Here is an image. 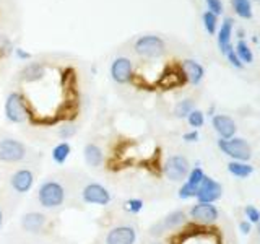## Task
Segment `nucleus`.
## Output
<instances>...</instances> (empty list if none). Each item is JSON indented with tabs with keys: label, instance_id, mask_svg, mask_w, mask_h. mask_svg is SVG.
<instances>
[{
	"label": "nucleus",
	"instance_id": "36",
	"mask_svg": "<svg viewBox=\"0 0 260 244\" xmlns=\"http://www.w3.org/2000/svg\"><path fill=\"white\" fill-rule=\"evenodd\" d=\"M16 55H18L20 59H29V57H31L28 52H24L23 49H16Z\"/></svg>",
	"mask_w": 260,
	"mask_h": 244
},
{
	"label": "nucleus",
	"instance_id": "8",
	"mask_svg": "<svg viewBox=\"0 0 260 244\" xmlns=\"http://www.w3.org/2000/svg\"><path fill=\"white\" fill-rule=\"evenodd\" d=\"M203 177H205V173H203V169L200 166H195L193 169H190L189 174L185 177V182L182 184L181 189H179V199L187 200V199L195 197Z\"/></svg>",
	"mask_w": 260,
	"mask_h": 244
},
{
	"label": "nucleus",
	"instance_id": "24",
	"mask_svg": "<svg viewBox=\"0 0 260 244\" xmlns=\"http://www.w3.org/2000/svg\"><path fill=\"white\" fill-rule=\"evenodd\" d=\"M234 52H236V55H238V59H239L242 64H252V62H254V54H252L249 44H247L244 39H239L238 43H236Z\"/></svg>",
	"mask_w": 260,
	"mask_h": 244
},
{
	"label": "nucleus",
	"instance_id": "21",
	"mask_svg": "<svg viewBox=\"0 0 260 244\" xmlns=\"http://www.w3.org/2000/svg\"><path fill=\"white\" fill-rule=\"evenodd\" d=\"M46 69L43 64H38V62H32L29 65H26L23 70H21V80L24 81H38L44 77Z\"/></svg>",
	"mask_w": 260,
	"mask_h": 244
},
{
	"label": "nucleus",
	"instance_id": "15",
	"mask_svg": "<svg viewBox=\"0 0 260 244\" xmlns=\"http://www.w3.org/2000/svg\"><path fill=\"white\" fill-rule=\"evenodd\" d=\"M47 225V217L43 211H28L24 214L20 220V226L23 228L26 233H41Z\"/></svg>",
	"mask_w": 260,
	"mask_h": 244
},
{
	"label": "nucleus",
	"instance_id": "38",
	"mask_svg": "<svg viewBox=\"0 0 260 244\" xmlns=\"http://www.w3.org/2000/svg\"><path fill=\"white\" fill-rule=\"evenodd\" d=\"M257 230H258V234H260V220L257 222Z\"/></svg>",
	"mask_w": 260,
	"mask_h": 244
},
{
	"label": "nucleus",
	"instance_id": "11",
	"mask_svg": "<svg viewBox=\"0 0 260 244\" xmlns=\"http://www.w3.org/2000/svg\"><path fill=\"white\" fill-rule=\"evenodd\" d=\"M137 241V231L130 225H119L114 226L106 234V244H135Z\"/></svg>",
	"mask_w": 260,
	"mask_h": 244
},
{
	"label": "nucleus",
	"instance_id": "16",
	"mask_svg": "<svg viewBox=\"0 0 260 244\" xmlns=\"http://www.w3.org/2000/svg\"><path fill=\"white\" fill-rule=\"evenodd\" d=\"M211 124H213V129L219 135V138H231L236 134V122L230 116H226V114H216V116H213Z\"/></svg>",
	"mask_w": 260,
	"mask_h": 244
},
{
	"label": "nucleus",
	"instance_id": "10",
	"mask_svg": "<svg viewBox=\"0 0 260 244\" xmlns=\"http://www.w3.org/2000/svg\"><path fill=\"white\" fill-rule=\"evenodd\" d=\"M190 218L199 225H211L218 220V208L213 203L197 202L189 211Z\"/></svg>",
	"mask_w": 260,
	"mask_h": 244
},
{
	"label": "nucleus",
	"instance_id": "4",
	"mask_svg": "<svg viewBox=\"0 0 260 244\" xmlns=\"http://www.w3.org/2000/svg\"><path fill=\"white\" fill-rule=\"evenodd\" d=\"M190 171V165H189V160L182 155H173L165 161V166H162V173L165 176L173 182H179V181H184L189 174Z\"/></svg>",
	"mask_w": 260,
	"mask_h": 244
},
{
	"label": "nucleus",
	"instance_id": "26",
	"mask_svg": "<svg viewBox=\"0 0 260 244\" xmlns=\"http://www.w3.org/2000/svg\"><path fill=\"white\" fill-rule=\"evenodd\" d=\"M193 101L192 100H182V101H179L176 104V108H174V114H176V117L179 119H182V117H187L189 114L193 111Z\"/></svg>",
	"mask_w": 260,
	"mask_h": 244
},
{
	"label": "nucleus",
	"instance_id": "31",
	"mask_svg": "<svg viewBox=\"0 0 260 244\" xmlns=\"http://www.w3.org/2000/svg\"><path fill=\"white\" fill-rule=\"evenodd\" d=\"M208 12L215 13V15H221L223 13V2L221 0H205Z\"/></svg>",
	"mask_w": 260,
	"mask_h": 244
},
{
	"label": "nucleus",
	"instance_id": "18",
	"mask_svg": "<svg viewBox=\"0 0 260 244\" xmlns=\"http://www.w3.org/2000/svg\"><path fill=\"white\" fill-rule=\"evenodd\" d=\"M181 69H182L184 77L189 80L192 85H199L203 80V77H205V69H203L197 60L187 59L182 62Z\"/></svg>",
	"mask_w": 260,
	"mask_h": 244
},
{
	"label": "nucleus",
	"instance_id": "12",
	"mask_svg": "<svg viewBox=\"0 0 260 244\" xmlns=\"http://www.w3.org/2000/svg\"><path fill=\"white\" fill-rule=\"evenodd\" d=\"M187 222V215L185 211L182 210H174L168 214L165 218L158 222L153 228H150V234H161L165 231H169V230H176V228L182 226L184 223Z\"/></svg>",
	"mask_w": 260,
	"mask_h": 244
},
{
	"label": "nucleus",
	"instance_id": "23",
	"mask_svg": "<svg viewBox=\"0 0 260 244\" xmlns=\"http://www.w3.org/2000/svg\"><path fill=\"white\" fill-rule=\"evenodd\" d=\"M228 171L233 174V176H238V177H247L254 173V166H250L247 161H231L228 165Z\"/></svg>",
	"mask_w": 260,
	"mask_h": 244
},
{
	"label": "nucleus",
	"instance_id": "1",
	"mask_svg": "<svg viewBox=\"0 0 260 244\" xmlns=\"http://www.w3.org/2000/svg\"><path fill=\"white\" fill-rule=\"evenodd\" d=\"M38 202L43 208L52 210L65 202V189L57 181H44L38 189Z\"/></svg>",
	"mask_w": 260,
	"mask_h": 244
},
{
	"label": "nucleus",
	"instance_id": "22",
	"mask_svg": "<svg viewBox=\"0 0 260 244\" xmlns=\"http://www.w3.org/2000/svg\"><path fill=\"white\" fill-rule=\"evenodd\" d=\"M70 153H72L70 143L69 142H60L52 148L51 157H52V161L55 163V165H63V163L69 160Z\"/></svg>",
	"mask_w": 260,
	"mask_h": 244
},
{
	"label": "nucleus",
	"instance_id": "32",
	"mask_svg": "<svg viewBox=\"0 0 260 244\" xmlns=\"http://www.w3.org/2000/svg\"><path fill=\"white\" fill-rule=\"evenodd\" d=\"M246 217L249 218V223H257L260 220V211L254 205L246 207Z\"/></svg>",
	"mask_w": 260,
	"mask_h": 244
},
{
	"label": "nucleus",
	"instance_id": "13",
	"mask_svg": "<svg viewBox=\"0 0 260 244\" xmlns=\"http://www.w3.org/2000/svg\"><path fill=\"white\" fill-rule=\"evenodd\" d=\"M32 184H35V174H32L31 169H26V168L16 169L10 176V187L16 194L29 192Z\"/></svg>",
	"mask_w": 260,
	"mask_h": 244
},
{
	"label": "nucleus",
	"instance_id": "27",
	"mask_svg": "<svg viewBox=\"0 0 260 244\" xmlns=\"http://www.w3.org/2000/svg\"><path fill=\"white\" fill-rule=\"evenodd\" d=\"M202 20H203V26H205L208 35H215L216 28H218V15H215V13H211V12L207 10L205 13H203Z\"/></svg>",
	"mask_w": 260,
	"mask_h": 244
},
{
	"label": "nucleus",
	"instance_id": "39",
	"mask_svg": "<svg viewBox=\"0 0 260 244\" xmlns=\"http://www.w3.org/2000/svg\"><path fill=\"white\" fill-rule=\"evenodd\" d=\"M151 244H165V242H151Z\"/></svg>",
	"mask_w": 260,
	"mask_h": 244
},
{
	"label": "nucleus",
	"instance_id": "30",
	"mask_svg": "<svg viewBox=\"0 0 260 244\" xmlns=\"http://www.w3.org/2000/svg\"><path fill=\"white\" fill-rule=\"evenodd\" d=\"M77 132H78V127H77V126L67 124V126H62V127L59 129V137L62 138V140H69V138H72Z\"/></svg>",
	"mask_w": 260,
	"mask_h": 244
},
{
	"label": "nucleus",
	"instance_id": "14",
	"mask_svg": "<svg viewBox=\"0 0 260 244\" xmlns=\"http://www.w3.org/2000/svg\"><path fill=\"white\" fill-rule=\"evenodd\" d=\"M111 77L117 83H128L134 77V67L127 57H117L111 65Z\"/></svg>",
	"mask_w": 260,
	"mask_h": 244
},
{
	"label": "nucleus",
	"instance_id": "25",
	"mask_svg": "<svg viewBox=\"0 0 260 244\" xmlns=\"http://www.w3.org/2000/svg\"><path fill=\"white\" fill-rule=\"evenodd\" d=\"M231 5L238 16L244 20L252 18V2L250 0H231Z\"/></svg>",
	"mask_w": 260,
	"mask_h": 244
},
{
	"label": "nucleus",
	"instance_id": "17",
	"mask_svg": "<svg viewBox=\"0 0 260 244\" xmlns=\"http://www.w3.org/2000/svg\"><path fill=\"white\" fill-rule=\"evenodd\" d=\"M234 29V20L233 18H224L221 23V28L218 31V47L221 54H226L230 49H233L231 44V36Z\"/></svg>",
	"mask_w": 260,
	"mask_h": 244
},
{
	"label": "nucleus",
	"instance_id": "19",
	"mask_svg": "<svg viewBox=\"0 0 260 244\" xmlns=\"http://www.w3.org/2000/svg\"><path fill=\"white\" fill-rule=\"evenodd\" d=\"M83 160L89 168H100L104 161V153L96 143H86L83 148Z\"/></svg>",
	"mask_w": 260,
	"mask_h": 244
},
{
	"label": "nucleus",
	"instance_id": "34",
	"mask_svg": "<svg viewBox=\"0 0 260 244\" xmlns=\"http://www.w3.org/2000/svg\"><path fill=\"white\" fill-rule=\"evenodd\" d=\"M184 140L185 142H197L199 140V132H197V130H192V132L184 134Z\"/></svg>",
	"mask_w": 260,
	"mask_h": 244
},
{
	"label": "nucleus",
	"instance_id": "33",
	"mask_svg": "<svg viewBox=\"0 0 260 244\" xmlns=\"http://www.w3.org/2000/svg\"><path fill=\"white\" fill-rule=\"evenodd\" d=\"M224 55H226V59L230 60V64L233 65V67H236V69H242L244 67V64L238 59V55H236V52H234V47L230 49V51H228Z\"/></svg>",
	"mask_w": 260,
	"mask_h": 244
},
{
	"label": "nucleus",
	"instance_id": "9",
	"mask_svg": "<svg viewBox=\"0 0 260 244\" xmlns=\"http://www.w3.org/2000/svg\"><path fill=\"white\" fill-rule=\"evenodd\" d=\"M223 195V187L221 184H219L218 181H215L213 177L210 176H205L203 177V181L199 187L197 191V200L199 202H205V203H213L216 202L219 197Z\"/></svg>",
	"mask_w": 260,
	"mask_h": 244
},
{
	"label": "nucleus",
	"instance_id": "29",
	"mask_svg": "<svg viewBox=\"0 0 260 244\" xmlns=\"http://www.w3.org/2000/svg\"><path fill=\"white\" fill-rule=\"evenodd\" d=\"M124 210L128 211V214H132V215L140 214V211L143 210V200H140V199H128L124 203Z\"/></svg>",
	"mask_w": 260,
	"mask_h": 244
},
{
	"label": "nucleus",
	"instance_id": "5",
	"mask_svg": "<svg viewBox=\"0 0 260 244\" xmlns=\"http://www.w3.org/2000/svg\"><path fill=\"white\" fill-rule=\"evenodd\" d=\"M166 51L165 41L158 36H143L140 39H137L135 43V52L146 59H156L161 57Z\"/></svg>",
	"mask_w": 260,
	"mask_h": 244
},
{
	"label": "nucleus",
	"instance_id": "40",
	"mask_svg": "<svg viewBox=\"0 0 260 244\" xmlns=\"http://www.w3.org/2000/svg\"><path fill=\"white\" fill-rule=\"evenodd\" d=\"M250 2H252V0H250ZM255 2H260V0H255Z\"/></svg>",
	"mask_w": 260,
	"mask_h": 244
},
{
	"label": "nucleus",
	"instance_id": "28",
	"mask_svg": "<svg viewBox=\"0 0 260 244\" xmlns=\"http://www.w3.org/2000/svg\"><path fill=\"white\" fill-rule=\"evenodd\" d=\"M187 120H189L190 127L193 129H199L202 127L203 124H205V116H203V112L199 111V109H193L189 116H187Z\"/></svg>",
	"mask_w": 260,
	"mask_h": 244
},
{
	"label": "nucleus",
	"instance_id": "7",
	"mask_svg": "<svg viewBox=\"0 0 260 244\" xmlns=\"http://www.w3.org/2000/svg\"><path fill=\"white\" fill-rule=\"evenodd\" d=\"M81 199H83L85 203L88 205H108L111 202V194L109 191L106 189L103 184H98V182H91V184H86L81 191Z\"/></svg>",
	"mask_w": 260,
	"mask_h": 244
},
{
	"label": "nucleus",
	"instance_id": "6",
	"mask_svg": "<svg viewBox=\"0 0 260 244\" xmlns=\"http://www.w3.org/2000/svg\"><path fill=\"white\" fill-rule=\"evenodd\" d=\"M26 158V146L15 138L0 140V161L4 163H20Z\"/></svg>",
	"mask_w": 260,
	"mask_h": 244
},
{
	"label": "nucleus",
	"instance_id": "3",
	"mask_svg": "<svg viewBox=\"0 0 260 244\" xmlns=\"http://www.w3.org/2000/svg\"><path fill=\"white\" fill-rule=\"evenodd\" d=\"M5 117L13 124H21L29 117V111L24 103V98L20 93H10L5 101Z\"/></svg>",
	"mask_w": 260,
	"mask_h": 244
},
{
	"label": "nucleus",
	"instance_id": "2",
	"mask_svg": "<svg viewBox=\"0 0 260 244\" xmlns=\"http://www.w3.org/2000/svg\"><path fill=\"white\" fill-rule=\"evenodd\" d=\"M218 146L224 155H228L234 161H247L252 157L250 145L239 137H231V138H219Z\"/></svg>",
	"mask_w": 260,
	"mask_h": 244
},
{
	"label": "nucleus",
	"instance_id": "35",
	"mask_svg": "<svg viewBox=\"0 0 260 244\" xmlns=\"http://www.w3.org/2000/svg\"><path fill=\"white\" fill-rule=\"evenodd\" d=\"M250 225H252V223H249V222H242V223L239 225L241 231H242L244 234H249V233H250Z\"/></svg>",
	"mask_w": 260,
	"mask_h": 244
},
{
	"label": "nucleus",
	"instance_id": "20",
	"mask_svg": "<svg viewBox=\"0 0 260 244\" xmlns=\"http://www.w3.org/2000/svg\"><path fill=\"white\" fill-rule=\"evenodd\" d=\"M181 244H221L219 238L211 231H193L187 234Z\"/></svg>",
	"mask_w": 260,
	"mask_h": 244
},
{
	"label": "nucleus",
	"instance_id": "37",
	"mask_svg": "<svg viewBox=\"0 0 260 244\" xmlns=\"http://www.w3.org/2000/svg\"><path fill=\"white\" fill-rule=\"evenodd\" d=\"M2 225H4V211L0 208V228H2Z\"/></svg>",
	"mask_w": 260,
	"mask_h": 244
}]
</instances>
